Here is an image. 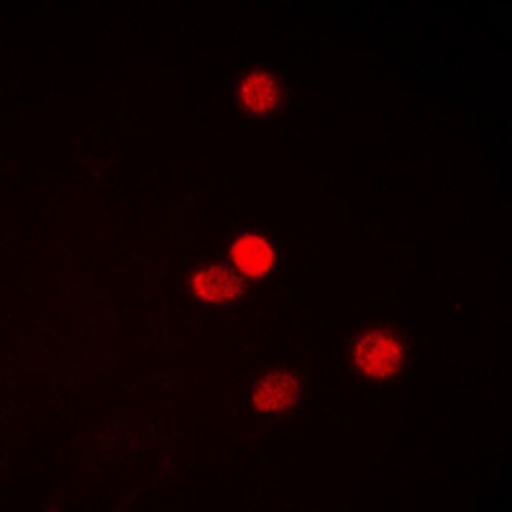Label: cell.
I'll return each mask as SVG.
<instances>
[{"label":"cell","instance_id":"4","mask_svg":"<svg viewBox=\"0 0 512 512\" xmlns=\"http://www.w3.org/2000/svg\"><path fill=\"white\" fill-rule=\"evenodd\" d=\"M300 395V382L290 372H272L254 387V405L259 413L282 415L292 408Z\"/></svg>","mask_w":512,"mask_h":512},{"label":"cell","instance_id":"1","mask_svg":"<svg viewBox=\"0 0 512 512\" xmlns=\"http://www.w3.org/2000/svg\"><path fill=\"white\" fill-rule=\"evenodd\" d=\"M405 364V344L392 331L374 328L354 344V367L369 379H390Z\"/></svg>","mask_w":512,"mask_h":512},{"label":"cell","instance_id":"5","mask_svg":"<svg viewBox=\"0 0 512 512\" xmlns=\"http://www.w3.org/2000/svg\"><path fill=\"white\" fill-rule=\"evenodd\" d=\"M239 100L251 116H267L280 103V85L267 72H251L241 82Z\"/></svg>","mask_w":512,"mask_h":512},{"label":"cell","instance_id":"2","mask_svg":"<svg viewBox=\"0 0 512 512\" xmlns=\"http://www.w3.org/2000/svg\"><path fill=\"white\" fill-rule=\"evenodd\" d=\"M190 290L200 303L221 305L231 303L244 292V280L239 269L226 264H205L190 277Z\"/></svg>","mask_w":512,"mask_h":512},{"label":"cell","instance_id":"3","mask_svg":"<svg viewBox=\"0 0 512 512\" xmlns=\"http://www.w3.org/2000/svg\"><path fill=\"white\" fill-rule=\"evenodd\" d=\"M231 262L241 274L259 280V277H267L274 269V264H277V251L259 233H244V236L233 241Z\"/></svg>","mask_w":512,"mask_h":512}]
</instances>
